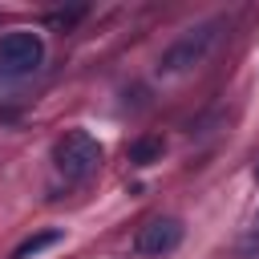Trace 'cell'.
Wrapping results in <instances>:
<instances>
[{
    "mask_svg": "<svg viewBox=\"0 0 259 259\" xmlns=\"http://www.w3.org/2000/svg\"><path fill=\"white\" fill-rule=\"evenodd\" d=\"M223 28H227V20L223 16H214V20H202V24H194V28H186L166 53H162V61H158V73H166V77H174V73H186V69H194V65H202L206 57H210V49L219 45V36H223Z\"/></svg>",
    "mask_w": 259,
    "mask_h": 259,
    "instance_id": "cell-1",
    "label": "cell"
},
{
    "mask_svg": "<svg viewBox=\"0 0 259 259\" xmlns=\"http://www.w3.org/2000/svg\"><path fill=\"white\" fill-rule=\"evenodd\" d=\"M53 162L69 182H85L97 166H101V142L89 130H69L57 146H53Z\"/></svg>",
    "mask_w": 259,
    "mask_h": 259,
    "instance_id": "cell-2",
    "label": "cell"
},
{
    "mask_svg": "<svg viewBox=\"0 0 259 259\" xmlns=\"http://www.w3.org/2000/svg\"><path fill=\"white\" fill-rule=\"evenodd\" d=\"M45 61V40L40 32H28V28H16V32H4L0 36V77L16 81V77H28L36 73Z\"/></svg>",
    "mask_w": 259,
    "mask_h": 259,
    "instance_id": "cell-3",
    "label": "cell"
},
{
    "mask_svg": "<svg viewBox=\"0 0 259 259\" xmlns=\"http://www.w3.org/2000/svg\"><path fill=\"white\" fill-rule=\"evenodd\" d=\"M178 243H182V223H178V219H150V223L138 231L134 251H138V255H170Z\"/></svg>",
    "mask_w": 259,
    "mask_h": 259,
    "instance_id": "cell-4",
    "label": "cell"
},
{
    "mask_svg": "<svg viewBox=\"0 0 259 259\" xmlns=\"http://www.w3.org/2000/svg\"><path fill=\"white\" fill-rule=\"evenodd\" d=\"M162 150H166V142L162 138H138V142H130V162L134 166H150V162H158L162 158Z\"/></svg>",
    "mask_w": 259,
    "mask_h": 259,
    "instance_id": "cell-5",
    "label": "cell"
},
{
    "mask_svg": "<svg viewBox=\"0 0 259 259\" xmlns=\"http://www.w3.org/2000/svg\"><path fill=\"white\" fill-rule=\"evenodd\" d=\"M53 243H61V231H36V235H28L8 259H32V255H40V251L53 247Z\"/></svg>",
    "mask_w": 259,
    "mask_h": 259,
    "instance_id": "cell-6",
    "label": "cell"
},
{
    "mask_svg": "<svg viewBox=\"0 0 259 259\" xmlns=\"http://www.w3.org/2000/svg\"><path fill=\"white\" fill-rule=\"evenodd\" d=\"M85 16V8L77 4V8H57V12H49V24H57V28H69L73 20H81Z\"/></svg>",
    "mask_w": 259,
    "mask_h": 259,
    "instance_id": "cell-7",
    "label": "cell"
}]
</instances>
